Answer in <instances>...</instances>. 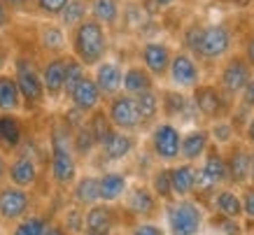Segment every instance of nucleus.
Masks as SVG:
<instances>
[{
    "label": "nucleus",
    "mask_w": 254,
    "mask_h": 235,
    "mask_svg": "<svg viewBox=\"0 0 254 235\" xmlns=\"http://www.w3.org/2000/svg\"><path fill=\"white\" fill-rule=\"evenodd\" d=\"M182 45L198 63H217L233 52V31L226 23H191L182 31Z\"/></svg>",
    "instance_id": "obj_1"
},
{
    "label": "nucleus",
    "mask_w": 254,
    "mask_h": 235,
    "mask_svg": "<svg viewBox=\"0 0 254 235\" xmlns=\"http://www.w3.org/2000/svg\"><path fill=\"white\" fill-rule=\"evenodd\" d=\"M68 54L86 70L96 68L110 54V31L89 16L68 33Z\"/></svg>",
    "instance_id": "obj_2"
},
{
    "label": "nucleus",
    "mask_w": 254,
    "mask_h": 235,
    "mask_svg": "<svg viewBox=\"0 0 254 235\" xmlns=\"http://www.w3.org/2000/svg\"><path fill=\"white\" fill-rule=\"evenodd\" d=\"M49 175L59 186H70L77 179V156L72 149V130L63 123V119H59L49 130Z\"/></svg>",
    "instance_id": "obj_3"
},
{
    "label": "nucleus",
    "mask_w": 254,
    "mask_h": 235,
    "mask_svg": "<svg viewBox=\"0 0 254 235\" xmlns=\"http://www.w3.org/2000/svg\"><path fill=\"white\" fill-rule=\"evenodd\" d=\"M12 77L16 82L21 105L26 112H38L47 103L42 77H40V61L33 52H16L12 56Z\"/></svg>",
    "instance_id": "obj_4"
},
{
    "label": "nucleus",
    "mask_w": 254,
    "mask_h": 235,
    "mask_svg": "<svg viewBox=\"0 0 254 235\" xmlns=\"http://www.w3.org/2000/svg\"><path fill=\"white\" fill-rule=\"evenodd\" d=\"M166 221L170 235H196L203 224V210L196 200L173 198L166 205Z\"/></svg>",
    "instance_id": "obj_5"
},
{
    "label": "nucleus",
    "mask_w": 254,
    "mask_h": 235,
    "mask_svg": "<svg viewBox=\"0 0 254 235\" xmlns=\"http://www.w3.org/2000/svg\"><path fill=\"white\" fill-rule=\"evenodd\" d=\"M191 103L200 117L210 121L226 119L233 112V100L217 86V84H203L200 82L196 89H191Z\"/></svg>",
    "instance_id": "obj_6"
},
{
    "label": "nucleus",
    "mask_w": 254,
    "mask_h": 235,
    "mask_svg": "<svg viewBox=\"0 0 254 235\" xmlns=\"http://www.w3.org/2000/svg\"><path fill=\"white\" fill-rule=\"evenodd\" d=\"M252 77H254V70L247 65L243 54H229L224 59L222 68H219L217 86L233 100V98H240V93L245 91V86L250 84Z\"/></svg>",
    "instance_id": "obj_7"
},
{
    "label": "nucleus",
    "mask_w": 254,
    "mask_h": 235,
    "mask_svg": "<svg viewBox=\"0 0 254 235\" xmlns=\"http://www.w3.org/2000/svg\"><path fill=\"white\" fill-rule=\"evenodd\" d=\"M182 130L173 121H156L149 128V149L163 163H175L180 159Z\"/></svg>",
    "instance_id": "obj_8"
},
{
    "label": "nucleus",
    "mask_w": 254,
    "mask_h": 235,
    "mask_svg": "<svg viewBox=\"0 0 254 235\" xmlns=\"http://www.w3.org/2000/svg\"><path fill=\"white\" fill-rule=\"evenodd\" d=\"M168 82L170 89H177V91H187V89H196L203 79V70H200V63L193 59L189 52L180 49V52H173V59H170L168 65Z\"/></svg>",
    "instance_id": "obj_9"
},
{
    "label": "nucleus",
    "mask_w": 254,
    "mask_h": 235,
    "mask_svg": "<svg viewBox=\"0 0 254 235\" xmlns=\"http://www.w3.org/2000/svg\"><path fill=\"white\" fill-rule=\"evenodd\" d=\"M103 110H105V114H108V119H110V123H112V128L124 130V133H133V135L142 130L133 96L117 93V96H112V98L105 100Z\"/></svg>",
    "instance_id": "obj_10"
},
{
    "label": "nucleus",
    "mask_w": 254,
    "mask_h": 235,
    "mask_svg": "<svg viewBox=\"0 0 254 235\" xmlns=\"http://www.w3.org/2000/svg\"><path fill=\"white\" fill-rule=\"evenodd\" d=\"M140 65L154 77V79H163L168 75V65L173 59V47L163 40H145L138 49Z\"/></svg>",
    "instance_id": "obj_11"
},
{
    "label": "nucleus",
    "mask_w": 254,
    "mask_h": 235,
    "mask_svg": "<svg viewBox=\"0 0 254 235\" xmlns=\"http://www.w3.org/2000/svg\"><path fill=\"white\" fill-rule=\"evenodd\" d=\"M35 49L42 56H63L68 54V31L59 21L42 19L35 28Z\"/></svg>",
    "instance_id": "obj_12"
},
{
    "label": "nucleus",
    "mask_w": 254,
    "mask_h": 235,
    "mask_svg": "<svg viewBox=\"0 0 254 235\" xmlns=\"http://www.w3.org/2000/svg\"><path fill=\"white\" fill-rule=\"evenodd\" d=\"M40 77L45 86V96L52 103H59L65 96V54L63 56H45L40 63Z\"/></svg>",
    "instance_id": "obj_13"
},
{
    "label": "nucleus",
    "mask_w": 254,
    "mask_h": 235,
    "mask_svg": "<svg viewBox=\"0 0 254 235\" xmlns=\"http://www.w3.org/2000/svg\"><path fill=\"white\" fill-rule=\"evenodd\" d=\"M31 193L28 189L19 186H0V219L2 221H19L31 212Z\"/></svg>",
    "instance_id": "obj_14"
},
{
    "label": "nucleus",
    "mask_w": 254,
    "mask_h": 235,
    "mask_svg": "<svg viewBox=\"0 0 254 235\" xmlns=\"http://www.w3.org/2000/svg\"><path fill=\"white\" fill-rule=\"evenodd\" d=\"M65 100L70 103L72 110L82 112L84 117H89L91 112H96V110H100V107L105 105V98L100 96V91H98V86H96V82H93L91 72H89L84 79H79V82L75 84V89L65 96Z\"/></svg>",
    "instance_id": "obj_15"
},
{
    "label": "nucleus",
    "mask_w": 254,
    "mask_h": 235,
    "mask_svg": "<svg viewBox=\"0 0 254 235\" xmlns=\"http://www.w3.org/2000/svg\"><path fill=\"white\" fill-rule=\"evenodd\" d=\"M7 179L12 186H19V189L35 186L40 179V166L35 161V156L19 149L14 159L7 161Z\"/></svg>",
    "instance_id": "obj_16"
},
{
    "label": "nucleus",
    "mask_w": 254,
    "mask_h": 235,
    "mask_svg": "<svg viewBox=\"0 0 254 235\" xmlns=\"http://www.w3.org/2000/svg\"><path fill=\"white\" fill-rule=\"evenodd\" d=\"M93 77V82L98 86L100 96L108 100L117 93H122V79H124V68L122 63L115 61V59H105V61H100L96 68L89 70Z\"/></svg>",
    "instance_id": "obj_17"
},
{
    "label": "nucleus",
    "mask_w": 254,
    "mask_h": 235,
    "mask_svg": "<svg viewBox=\"0 0 254 235\" xmlns=\"http://www.w3.org/2000/svg\"><path fill=\"white\" fill-rule=\"evenodd\" d=\"M26 142V123L19 112H0V152L14 154Z\"/></svg>",
    "instance_id": "obj_18"
},
{
    "label": "nucleus",
    "mask_w": 254,
    "mask_h": 235,
    "mask_svg": "<svg viewBox=\"0 0 254 235\" xmlns=\"http://www.w3.org/2000/svg\"><path fill=\"white\" fill-rule=\"evenodd\" d=\"M138 147V140L133 133H124V130H112L103 142L98 144V152L105 156V161L110 163H117V161H124L128 159Z\"/></svg>",
    "instance_id": "obj_19"
},
{
    "label": "nucleus",
    "mask_w": 254,
    "mask_h": 235,
    "mask_svg": "<svg viewBox=\"0 0 254 235\" xmlns=\"http://www.w3.org/2000/svg\"><path fill=\"white\" fill-rule=\"evenodd\" d=\"M159 100H161V117L166 121H170V119H187L189 121V117L196 112L191 98H187L185 91H177V89L159 91Z\"/></svg>",
    "instance_id": "obj_20"
},
{
    "label": "nucleus",
    "mask_w": 254,
    "mask_h": 235,
    "mask_svg": "<svg viewBox=\"0 0 254 235\" xmlns=\"http://www.w3.org/2000/svg\"><path fill=\"white\" fill-rule=\"evenodd\" d=\"M226 159V173H229V182L243 184L250 182V149L243 142H233L231 152L224 156Z\"/></svg>",
    "instance_id": "obj_21"
},
{
    "label": "nucleus",
    "mask_w": 254,
    "mask_h": 235,
    "mask_svg": "<svg viewBox=\"0 0 254 235\" xmlns=\"http://www.w3.org/2000/svg\"><path fill=\"white\" fill-rule=\"evenodd\" d=\"M115 224H117V214L108 203L91 205L84 214V233L110 235L115 231Z\"/></svg>",
    "instance_id": "obj_22"
},
{
    "label": "nucleus",
    "mask_w": 254,
    "mask_h": 235,
    "mask_svg": "<svg viewBox=\"0 0 254 235\" xmlns=\"http://www.w3.org/2000/svg\"><path fill=\"white\" fill-rule=\"evenodd\" d=\"M210 149V133L208 128H191L189 133H182V144H180V159L187 163H196L205 156Z\"/></svg>",
    "instance_id": "obj_23"
},
{
    "label": "nucleus",
    "mask_w": 254,
    "mask_h": 235,
    "mask_svg": "<svg viewBox=\"0 0 254 235\" xmlns=\"http://www.w3.org/2000/svg\"><path fill=\"white\" fill-rule=\"evenodd\" d=\"M152 89H156V79L140 63H133L128 68H124L122 93L135 98V96H140V93H145V91H152Z\"/></svg>",
    "instance_id": "obj_24"
},
{
    "label": "nucleus",
    "mask_w": 254,
    "mask_h": 235,
    "mask_svg": "<svg viewBox=\"0 0 254 235\" xmlns=\"http://www.w3.org/2000/svg\"><path fill=\"white\" fill-rule=\"evenodd\" d=\"M98 189H100V203H117L126 196L128 191V179L126 175L119 170H108V173L98 175Z\"/></svg>",
    "instance_id": "obj_25"
},
{
    "label": "nucleus",
    "mask_w": 254,
    "mask_h": 235,
    "mask_svg": "<svg viewBox=\"0 0 254 235\" xmlns=\"http://www.w3.org/2000/svg\"><path fill=\"white\" fill-rule=\"evenodd\" d=\"M122 0H89V16L108 31H115L122 21Z\"/></svg>",
    "instance_id": "obj_26"
},
{
    "label": "nucleus",
    "mask_w": 254,
    "mask_h": 235,
    "mask_svg": "<svg viewBox=\"0 0 254 235\" xmlns=\"http://www.w3.org/2000/svg\"><path fill=\"white\" fill-rule=\"evenodd\" d=\"M135 110H138V117H140V126L142 130L152 128L159 117H161V100H159V89H152V91H145L135 96Z\"/></svg>",
    "instance_id": "obj_27"
},
{
    "label": "nucleus",
    "mask_w": 254,
    "mask_h": 235,
    "mask_svg": "<svg viewBox=\"0 0 254 235\" xmlns=\"http://www.w3.org/2000/svg\"><path fill=\"white\" fill-rule=\"evenodd\" d=\"M203 177L208 179L212 186H219V184L229 182V173H226V159H224V154L210 144V149L205 152L203 156V166L198 168Z\"/></svg>",
    "instance_id": "obj_28"
},
{
    "label": "nucleus",
    "mask_w": 254,
    "mask_h": 235,
    "mask_svg": "<svg viewBox=\"0 0 254 235\" xmlns=\"http://www.w3.org/2000/svg\"><path fill=\"white\" fill-rule=\"evenodd\" d=\"M72 200L79 207H91L100 203V189H98V175H82L72 182Z\"/></svg>",
    "instance_id": "obj_29"
},
{
    "label": "nucleus",
    "mask_w": 254,
    "mask_h": 235,
    "mask_svg": "<svg viewBox=\"0 0 254 235\" xmlns=\"http://www.w3.org/2000/svg\"><path fill=\"white\" fill-rule=\"evenodd\" d=\"M156 205H159V198L152 193L149 186H135V189L128 191L126 210L131 214H135V217H149V214H154Z\"/></svg>",
    "instance_id": "obj_30"
},
{
    "label": "nucleus",
    "mask_w": 254,
    "mask_h": 235,
    "mask_svg": "<svg viewBox=\"0 0 254 235\" xmlns=\"http://www.w3.org/2000/svg\"><path fill=\"white\" fill-rule=\"evenodd\" d=\"M193 177L196 168L193 163H177L170 168V184H173V196L175 198H189L193 193Z\"/></svg>",
    "instance_id": "obj_31"
},
{
    "label": "nucleus",
    "mask_w": 254,
    "mask_h": 235,
    "mask_svg": "<svg viewBox=\"0 0 254 235\" xmlns=\"http://www.w3.org/2000/svg\"><path fill=\"white\" fill-rule=\"evenodd\" d=\"M21 96L12 72H0V112H21Z\"/></svg>",
    "instance_id": "obj_32"
},
{
    "label": "nucleus",
    "mask_w": 254,
    "mask_h": 235,
    "mask_svg": "<svg viewBox=\"0 0 254 235\" xmlns=\"http://www.w3.org/2000/svg\"><path fill=\"white\" fill-rule=\"evenodd\" d=\"M84 19H89V0H68V5L63 7L61 16H59L56 21L70 33L75 26H79V23L84 21Z\"/></svg>",
    "instance_id": "obj_33"
},
{
    "label": "nucleus",
    "mask_w": 254,
    "mask_h": 235,
    "mask_svg": "<svg viewBox=\"0 0 254 235\" xmlns=\"http://www.w3.org/2000/svg\"><path fill=\"white\" fill-rule=\"evenodd\" d=\"M215 207L219 217H226V219H238L243 217V200L233 189H222L215 198Z\"/></svg>",
    "instance_id": "obj_34"
},
{
    "label": "nucleus",
    "mask_w": 254,
    "mask_h": 235,
    "mask_svg": "<svg viewBox=\"0 0 254 235\" xmlns=\"http://www.w3.org/2000/svg\"><path fill=\"white\" fill-rule=\"evenodd\" d=\"M72 149H75V156H91V154L98 149V144L93 140L86 121L79 123L77 128L72 130Z\"/></svg>",
    "instance_id": "obj_35"
},
{
    "label": "nucleus",
    "mask_w": 254,
    "mask_h": 235,
    "mask_svg": "<svg viewBox=\"0 0 254 235\" xmlns=\"http://www.w3.org/2000/svg\"><path fill=\"white\" fill-rule=\"evenodd\" d=\"M149 189H152V193H154L159 200H163V203H170V200L175 198L173 196V184H170V168H159V170H154Z\"/></svg>",
    "instance_id": "obj_36"
},
{
    "label": "nucleus",
    "mask_w": 254,
    "mask_h": 235,
    "mask_svg": "<svg viewBox=\"0 0 254 235\" xmlns=\"http://www.w3.org/2000/svg\"><path fill=\"white\" fill-rule=\"evenodd\" d=\"M86 126H89V130H91V135H93V140H96V144H100L103 140H105V137L110 135V133H112V130H115L103 107L86 117Z\"/></svg>",
    "instance_id": "obj_37"
},
{
    "label": "nucleus",
    "mask_w": 254,
    "mask_h": 235,
    "mask_svg": "<svg viewBox=\"0 0 254 235\" xmlns=\"http://www.w3.org/2000/svg\"><path fill=\"white\" fill-rule=\"evenodd\" d=\"M208 133H210V142H215V144H233L236 142V135H238V130L233 128V123L229 119L212 121V128Z\"/></svg>",
    "instance_id": "obj_38"
},
{
    "label": "nucleus",
    "mask_w": 254,
    "mask_h": 235,
    "mask_svg": "<svg viewBox=\"0 0 254 235\" xmlns=\"http://www.w3.org/2000/svg\"><path fill=\"white\" fill-rule=\"evenodd\" d=\"M47 224L49 221L45 217H40V214H26L23 219H19L12 235H45Z\"/></svg>",
    "instance_id": "obj_39"
},
{
    "label": "nucleus",
    "mask_w": 254,
    "mask_h": 235,
    "mask_svg": "<svg viewBox=\"0 0 254 235\" xmlns=\"http://www.w3.org/2000/svg\"><path fill=\"white\" fill-rule=\"evenodd\" d=\"M86 75H89V70H86L77 59H72L70 54H65V96H68V93L75 89V84H77L79 79H84ZM65 96H63V98H65Z\"/></svg>",
    "instance_id": "obj_40"
},
{
    "label": "nucleus",
    "mask_w": 254,
    "mask_h": 235,
    "mask_svg": "<svg viewBox=\"0 0 254 235\" xmlns=\"http://www.w3.org/2000/svg\"><path fill=\"white\" fill-rule=\"evenodd\" d=\"M65 5H68V0H33V12L38 16H42V19L56 21Z\"/></svg>",
    "instance_id": "obj_41"
},
{
    "label": "nucleus",
    "mask_w": 254,
    "mask_h": 235,
    "mask_svg": "<svg viewBox=\"0 0 254 235\" xmlns=\"http://www.w3.org/2000/svg\"><path fill=\"white\" fill-rule=\"evenodd\" d=\"M63 228L68 233H84V212L79 207H72L65 212V221H63Z\"/></svg>",
    "instance_id": "obj_42"
},
{
    "label": "nucleus",
    "mask_w": 254,
    "mask_h": 235,
    "mask_svg": "<svg viewBox=\"0 0 254 235\" xmlns=\"http://www.w3.org/2000/svg\"><path fill=\"white\" fill-rule=\"evenodd\" d=\"M9 7L12 14H26V12H33V0H2Z\"/></svg>",
    "instance_id": "obj_43"
},
{
    "label": "nucleus",
    "mask_w": 254,
    "mask_h": 235,
    "mask_svg": "<svg viewBox=\"0 0 254 235\" xmlns=\"http://www.w3.org/2000/svg\"><path fill=\"white\" fill-rule=\"evenodd\" d=\"M12 47H9L7 40L0 38V72H5V68H7L9 63H12Z\"/></svg>",
    "instance_id": "obj_44"
},
{
    "label": "nucleus",
    "mask_w": 254,
    "mask_h": 235,
    "mask_svg": "<svg viewBox=\"0 0 254 235\" xmlns=\"http://www.w3.org/2000/svg\"><path fill=\"white\" fill-rule=\"evenodd\" d=\"M240 105L247 107L250 112H254V77L250 79V84L245 86V91L240 93Z\"/></svg>",
    "instance_id": "obj_45"
},
{
    "label": "nucleus",
    "mask_w": 254,
    "mask_h": 235,
    "mask_svg": "<svg viewBox=\"0 0 254 235\" xmlns=\"http://www.w3.org/2000/svg\"><path fill=\"white\" fill-rule=\"evenodd\" d=\"M240 200H243V214L250 217V219H254V186L252 189H247Z\"/></svg>",
    "instance_id": "obj_46"
},
{
    "label": "nucleus",
    "mask_w": 254,
    "mask_h": 235,
    "mask_svg": "<svg viewBox=\"0 0 254 235\" xmlns=\"http://www.w3.org/2000/svg\"><path fill=\"white\" fill-rule=\"evenodd\" d=\"M131 235H163V231L156 224H138L131 231Z\"/></svg>",
    "instance_id": "obj_47"
},
{
    "label": "nucleus",
    "mask_w": 254,
    "mask_h": 235,
    "mask_svg": "<svg viewBox=\"0 0 254 235\" xmlns=\"http://www.w3.org/2000/svg\"><path fill=\"white\" fill-rule=\"evenodd\" d=\"M243 59H245L247 65L254 70V33L245 40V47H243Z\"/></svg>",
    "instance_id": "obj_48"
},
{
    "label": "nucleus",
    "mask_w": 254,
    "mask_h": 235,
    "mask_svg": "<svg viewBox=\"0 0 254 235\" xmlns=\"http://www.w3.org/2000/svg\"><path fill=\"white\" fill-rule=\"evenodd\" d=\"M217 226H222L226 235H238V233H240V226L236 224V219H226V217H219V219H217Z\"/></svg>",
    "instance_id": "obj_49"
},
{
    "label": "nucleus",
    "mask_w": 254,
    "mask_h": 235,
    "mask_svg": "<svg viewBox=\"0 0 254 235\" xmlns=\"http://www.w3.org/2000/svg\"><path fill=\"white\" fill-rule=\"evenodd\" d=\"M9 23H12V12H9V7L2 2V0H0V33L7 31Z\"/></svg>",
    "instance_id": "obj_50"
},
{
    "label": "nucleus",
    "mask_w": 254,
    "mask_h": 235,
    "mask_svg": "<svg viewBox=\"0 0 254 235\" xmlns=\"http://www.w3.org/2000/svg\"><path fill=\"white\" fill-rule=\"evenodd\" d=\"M243 137H245L247 144H252L254 147V114H250V119H247L245 130H243Z\"/></svg>",
    "instance_id": "obj_51"
},
{
    "label": "nucleus",
    "mask_w": 254,
    "mask_h": 235,
    "mask_svg": "<svg viewBox=\"0 0 254 235\" xmlns=\"http://www.w3.org/2000/svg\"><path fill=\"white\" fill-rule=\"evenodd\" d=\"M45 235H68V231L63 228V224H47Z\"/></svg>",
    "instance_id": "obj_52"
},
{
    "label": "nucleus",
    "mask_w": 254,
    "mask_h": 235,
    "mask_svg": "<svg viewBox=\"0 0 254 235\" xmlns=\"http://www.w3.org/2000/svg\"><path fill=\"white\" fill-rule=\"evenodd\" d=\"M7 179V154L0 152V184Z\"/></svg>",
    "instance_id": "obj_53"
},
{
    "label": "nucleus",
    "mask_w": 254,
    "mask_h": 235,
    "mask_svg": "<svg viewBox=\"0 0 254 235\" xmlns=\"http://www.w3.org/2000/svg\"><path fill=\"white\" fill-rule=\"evenodd\" d=\"M149 5H154V7H159V9H166V7H173L177 0H147Z\"/></svg>",
    "instance_id": "obj_54"
},
{
    "label": "nucleus",
    "mask_w": 254,
    "mask_h": 235,
    "mask_svg": "<svg viewBox=\"0 0 254 235\" xmlns=\"http://www.w3.org/2000/svg\"><path fill=\"white\" fill-rule=\"evenodd\" d=\"M250 179H252V184H254V147L250 149Z\"/></svg>",
    "instance_id": "obj_55"
},
{
    "label": "nucleus",
    "mask_w": 254,
    "mask_h": 235,
    "mask_svg": "<svg viewBox=\"0 0 254 235\" xmlns=\"http://www.w3.org/2000/svg\"><path fill=\"white\" fill-rule=\"evenodd\" d=\"M84 235H96V233H84Z\"/></svg>",
    "instance_id": "obj_56"
},
{
    "label": "nucleus",
    "mask_w": 254,
    "mask_h": 235,
    "mask_svg": "<svg viewBox=\"0 0 254 235\" xmlns=\"http://www.w3.org/2000/svg\"><path fill=\"white\" fill-rule=\"evenodd\" d=\"M250 235H254V233H250Z\"/></svg>",
    "instance_id": "obj_57"
}]
</instances>
